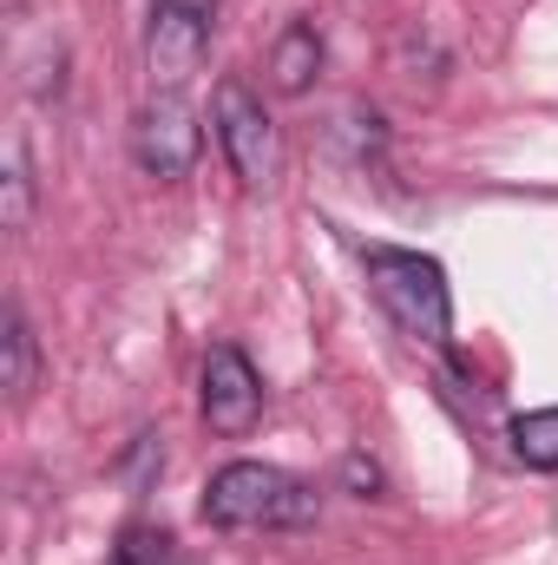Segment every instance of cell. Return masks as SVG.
<instances>
[{
    "instance_id": "6",
    "label": "cell",
    "mask_w": 558,
    "mask_h": 565,
    "mask_svg": "<svg viewBox=\"0 0 558 565\" xmlns=\"http://www.w3.org/2000/svg\"><path fill=\"white\" fill-rule=\"evenodd\" d=\"M197 408H204V427L237 440L264 422V382L250 369V355L237 342H217L204 349V375H197Z\"/></svg>"
},
{
    "instance_id": "5",
    "label": "cell",
    "mask_w": 558,
    "mask_h": 565,
    "mask_svg": "<svg viewBox=\"0 0 558 565\" xmlns=\"http://www.w3.org/2000/svg\"><path fill=\"white\" fill-rule=\"evenodd\" d=\"M197 151H204V132H197L191 99L184 93H151L139 106V119H132V158H139V171L158 178V184H178V178H191Z\"/></svg>"
},
{
    "instance_id": "12",
    "label": "cell",
    "mask_w": 558,
    "mask_h": 565,
    "mask_svg": "<svg viewBox=\"0 0 558 565\" xmlns=\"http://www.w3.org/2000/svg\"><path fill=\"white\" fill-rule=\"evenodd\" d=\"M342 480L355 487V500H375V493H382V467H375V460H362V454H348V460H342Z\"/></svg>"
},
{
    "instance_id": "10",
    "label": "cell",
    "mask_w": 558,
    "mask_h": 565,
    "mask_svg": "<svg viewBox=\"0 0 558 565\" xmlns=\"http://www.w3.org/2000/svg\"><path fill=\"white\" fill-rule=\"evenodd\" d=\"M112 565H178V540L151 520H132L112 546Z\"/></svg>"
},
{
    "instance_id": "3",
    "label": "cell",
    "mask_w": 558,
    "mask_h": 565,
    "mask_svg": "<svg viewBox=\"0 0 558 565\" xmlns=\"http://www.w3.org/2000/svg\"><path fill=\"white\" fill-rule=\"evenodd\" d=\"M211 119H217V145H224L237 184H244V191H270V184H277V126H270L264 99H257L244 79H217Z\"/></svg>"
},
{
    "instance_id": "9",
    "label": "cell",
    "mask_w": 558,
    "mask_h": 565,
    "mask_svg": "<svg viewBox=\"0 0 558 565\" xmlns=\"http://www.w3.org/2000/svg\"><path fill=\"white\" fill-rule=\"evenodd\" d=\"M513 460L533 473H558V408H533L513 422Z\"/></svg>"
},
{
    "instance_id": "4",
    "label": "cell",
    "mask_w": 558,
    "mask_h": 565,
    "mask_svg": "<svg viewBox=\"0 0 558 565\" xmlns=\"http://www.w3.org/2000/svg\"><path fill=\"white\" fill-rule=\"evenodd\" d=\"M211 46V0H151L144 20V73L151 93H184Z\"/></svg>"
},
{
    "instance_id": "2",
    "label": "cell",
    "mask_w": 558,
    "mask_h": 565,
    "mask_svg": "<svg viewBox=\"0 0 558 565\" xmlns=\"http://www.w3.org/2000/svg\"><path fill=\"white\" fill-rule=\"evenodd\" d=\"M362 270H368L375 302L388 309V322L408 342L447 349V335H453V296H447V270L433 257L401 250V244H362Z\"/></svg>"
},
{
    "instance_id": "1",
    "label": "cell",
    "mask_w": 558,
    "mask_h": 565,
    "mask_svg": "<svg viewBox=\"0 0 558 565\" xmlns=\"http://www.w3.org/2000/svg\"><path fill=\"white\" fill-rule=\"evenodd\" d=\"M204 526L217 533H289L315 520V487L270 460H230L204 487Z\"/></svg>"
},
{
    "instance_id": "11",
    "label": "cell",
    "mask_w": 558,
    "mask_h": 565,
    "mask_svg": "<svg viewBox=\"0 0 558 565\" xmlns=\"http://www.w3.org/2000/svg\"><path fill=\"white\" fill-rule=\"evenodd\" d=\"M0 191H7L0 224H7V231H26V217H33V178H26V151H20V145H7V178H0Z\"/></svg>"
},
{
    "instance_id": "8",
    "label": "cell",
    "mask_w": 558,
    "mask_h": 565,
    "mask_svg": "<svg viewBox=\"0 0 558 565\" xmlns=\"http://www.w3.org/2000/svg\"><path fill=\"white\" fill-rule=\"evenodd\" d=\"M0 362H7V375H0L7 402H26L33 382H40V342H33V329H26V316H20L13 302H7V316H0Z\"/></svg>"
},
{
    "instance_id": "7",
    "label": "cell",
    "mask_w": 558,
    "mask_h": 565,
    "mask_svg": "<svg viewBox=\"0 0 558 565\" xmlns=\"http://www.w3.org/2000/svg\"><path fill=\"white\" fill-rule=\"evenodd\" d=\"M315 73H322V33L309 20H289L277 33V46H270V86L282 99H302L315 86Z\"/></svg>"
}]
</instances>
